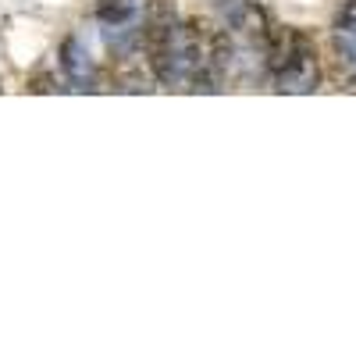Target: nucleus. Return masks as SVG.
Returning <instances> with one entry per match:
<instances>
[{"label":"nucleus","instance_id":"obj_3","mask_svg":"<svg viewBox=\"0 0 356 356\" xmlns=\"http://www.w3.org/2000/svg\"><path fill=\"white\" fill-rule=\"evenodd\" d=\"M150 0H100L97 4V22L104 25L107 36H139V25L146 22Z\"/></svg>","mask_w":356,"mask_h":356},{"label":"nucleus","instance_id":"obj_4","mask_svg":"<svg viewBox=\"0 0 356 356\" xmlns=\"http://www.w3.org/2000/svg\"><path fill=\"white\" fill-rule=\"evenodd\" d=\"M57 61H61L68 89H75V93H93L97 89V61H93V54H89V47L79 36H68L61 47H57Z\"/></svg>","mask_w":356,"mask_h":356},{"label":"nucleus","instance_id":"obj_2","mask_svg":"<svg viewBox=\"0 0 356 356\" xmlns=\"http://www.w3.org/2000/svg\"><path fill=\"white\" fill-rule=\"evenodd\" d=\"M332 72L339 86L356 93V0H346L332 25Z\"/></svg>","mask_w":356,"mask_h":356},{"label":"nucleus","instance_id":"obj_1","mask_svg":"<svg viewBox=\"0 0 356 356\" xmlns=\"http://www.w3.org/2000/svg\"><path fill=\"white\" fill-rule=\"evenodd\" d=\"M267 72H271L278 93H289V97H307L314 89H321V57H317L314 36L296 25L271 29Z\"/></svg>","mask_w":356,"mask_h":356}]
</instances>
